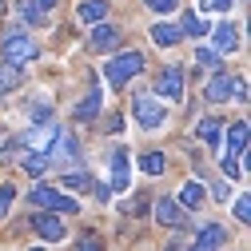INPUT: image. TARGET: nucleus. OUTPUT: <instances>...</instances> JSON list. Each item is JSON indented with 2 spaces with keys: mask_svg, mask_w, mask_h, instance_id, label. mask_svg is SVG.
Segmentation results:
<instances>
[{
  "mask_svg": "<svg viewBox=\"0 0 251 251\" xmlns=\"http://www.w3.org/2000/svg\"><path fill=\"white\" fill-rule=\"evenodd\" d=\"M100 100H104V88H96V84H92V92H88V96L72 108V120H80V124L96 120V116H100Z\"/></svg>",
  "mask_w": 251,
  "mask_h": 251,
  "instance_id": "2eb2a0df",
  "label": "nucleus"
},
{
  "mask_svg": "<svg viewBox=\"0 0 251 251\" xmlns=\"http://www.w3.org/2000/svg\"><path fill=\"white\" fill-rule=\"evenodd\" d=\"M155 224H164V227H183V224H187V211H183L176 200L160 196V200H155Z\"/></svg>",
  "mask_w": 251,
  "mask_h": 251,
  "instance_id": "9d476101",
  "label": "nucleus"
},
{
  "mask_svg": "<svg viewBox=\"0 0 251 251\" xmlns=\"http://www.w3.org/2000/svg\"><path fill=\"white\" fill-rule=\"evenodd\" d=\"M20 88V68H8V64H0V96H8V92Z\"/></svg>",
  "mask_w": 251,
  "mask_h": 251,
  "instance_id": "b1692460",
  "label": "nucleus"
},
{
  "mask_svg": "<svg viewBox=\"0 0 251 251\" xmlns=\"http://www.w3.org/2000/svg\"><path fill=\"white\" fill-rule=\"evenodd\" d=\"M219 168H224V176H231V179H243V164L235 160V155H224V160H219Z\"/></svg>",
  "mask_w": 251,
  "mask_h": 251,
  "instance_id": "cd10ccee",
  "label": "nucleus"
},
{
  "mask_svg": "<svg viewBox=\"0 0 251 251\" xmlns=\"http://www.w3.org/2000/svg\"><path fill=\"white\" fill-rule=\"evenodd\" d=\"M116 40H120V32H116L112 24H92V48H96V52H104V48H112Z\"/></svg>",
  "mask_w": 251,
  "mask_h": 251,
  "instance_id": "6ab92c4d",
  "label": "nucleus"
},
{
  "mask_svg": "<svg viewBox=\"0 0 251 251\" xmlns=\"http://www.w3.org/2000/svg\"><path fill=\"white\" fill-rule=\"evenodd\" d=\"M231 4L235 0H196V16H203V12H231Z\"/></svg>",
  "mask_w": 251,
  "mask_h": 251,
  "instance_id": "393cba45",
  "label": "nucleus"
},
{
  "mask_svg": "<svg viewBox=\"0 0 251 251\" xmlns=\"http://www.w3.org/2000/svg\"><path fill=\"white\" fill-rule=\"evenodd\" d=\"M203 200H207L203 183H200V179H187V183L179 187V200H176V203H179L183 211H200V207H203Z\"/></svg>",
  "mask_w": 251,
  "mask_h": 251,
  "instance_id": "dca6fc26",
  "label": "nucleus"
},
{
  "mask_svg": "<svg viewBox=\"0 0 251 251\" xmlns=\"http://www.w3.org/2000/svg\"><path fill=\"white\" fill-rule=\"evenodd\" d=\"M0 52H4V64L8 68H20V64H32V60L40 56V44L28 32H8L4 44H0Z\"/></svg>",
  "mask_w": 251,
  "mask_h": 251,
  "instance_id": "f03ea898",
  "label": "nucleus"
},
{
  "mask_svg": "<svg viewBox=\"0 0 251 251\" xmlns=\"http://www.w3.org/2000/svg\"><path fill=\"white\" fill-rule=\"evenodd\" d=\"M176 24H179V36H192V40H203V36L211 32V24H203V16H196L192 8H187Z\"/></svg>",
  "mask_w": 251,
  "mask_h": 251,
  "instance_id": "f3484780",
  "label": "nucleus"
},
{
  "mask_svg": "<svg viewBox=\"0 0 251 251\" xmlns=\"http://www.w3.org/2000/svg\"><path fill=\"white\" fill-rule=\"evenodd\" d=\"M32 251H44V247H32Z\"/></svg>",
  "mask_w": 251,
  "mask_h": 251,
  "instance_id": "c9c22d12",
  "label": "nucleus"
},
{
  "mask_svg": "<svg viewBox=\"0 0 251 251\" xmlns=\"http://www.w3.org/2000/svg\"><path fill=\"white\" fill-rule=\"evenodd\" d=\"M224 144H227V155L243 160V151H247V120H235L231 128H224Z\"/></svg>",
  "mask_w": 251,
  "mask_h": 251,
  "instance_id": "4468645a",
  "label": "nucleus"
},
{
  "mask_svg": "<svg viewBox=\"0 0 251 251\" xmlns=\"http://www.w3.org/2000/svg\"><path fill=\"white\" fill-rule=\"evenodd\" d=\"M32 231L44 239V243H60L68 231H64V224H60L56 215H32Z\"/></svg>",
  "mask_w": 251,
  "mask_h": 251,
  "instance_id": "9b49d317",
  "label": "nucleus"
},
{
  "mask_svg": "<svg viewBox=\"0 0 251 251\" xmlns=\"http://www.w3.org/2000/svg\"><path fill=\"white\" fill-rule=\"evenodd\" d=\"M211 192H215V200H224V203L231 200V192H227V183H215V187H211Z\"/></svg>",
  "mask_w": 251,
  "mask_h": 251,
  "instance_id": "2f4dec72",
  "label": "nucleus"
},
{
  "mask_svg": "<svg viewBox=\"0 0 251 251\" xmlns=\"http://www.w3.org/2000/svg\"><path fill=\"white\" fill-rule=\"evenodd\" d=\"M76 251H100V235H96V231H84V235L76 239Z\"/></svg>",
  "mask_w": 251,
  "mask_h": 251,
  "instance_id": "c756f323",
  "label": "nucleus"
},
{
  "mask_svg": "<svg viewBox=\"0 0 251 251\" xmlns=\"http://www.w3.org/2000/svg\"><path fill=\"white\" fill-rule=\"evenodd\" d=\"M183 36H179V24L176 20H155L151 24V44L155 48H176Z\"/></svg>",
  "mask_w": 251,
  "mask_h": 251,
  "instance_id": "ddd939ff",
  "label": "nucleus"
},
{
  "mask_svg": "<svg viewBox=\"0 0 251 251\" xmlns=\"http://www.w3.org/2000/svg\"><path fill=\"white\" fill-rule=\"evenodd\" d=\"M16 20L20 24H40L44 16H40V8L32 4V0H16Z\"/></svg>",
  "mask_w": 251,
  "mask_h": 251,
  "instance_id": "5701e85b",
  "label": "nucleus"
},
{
  "mask_svg": "<svg viewBox=\"0 0 251 251\" xmlns=\"http://www.w3.org/2000/svg\"><path fill=\"white\" fill-rule=\"evenodd\" d=\"M144 72V52L140 48H128V52H116V56H108L104 60V84L108 88H128L136 76Z\"/></svg>",
  "mask_w": 251,
  "mask_h": 251,
  "instance_id": "f257e3e1",
  "label": "nucleus"
},
{
  "mask_svg": "<svg viewBox=\"0 0 251 251\" xmlns=\"http://www.w3.org/2000/svg\"><path fill=\"white\" fill-rule=\"evenodd\" d=\"M132 187V155L128 148H112V179H108V192H128Z\"/></svg>",
  "mask_w": 251,
  "mask_h": 251,
  "instance_id": "39448f33",
  "label": "nucleus"
},
{
  "mask_svg": "<svg viewBox=\"0 0 251 251\" xmlns=\"http://www.w3.org/2000/svg\"><path fill=\"white\" fill-rule=\"evenodd\" d=\"M88 183H92V176H88V172H64V176H60V187H64V196L84 192Z\"/></svg>",
  "mask_w": 251,
  "mask_h": 251,
  "instance_id": "4be33fe9",
  "label": "nucleus"
},
{
  "mask_svg": "<svg viewBox=\"0 0 251 251\" xmlns=\"http://www.w3.org/2000/svg\"><path fill=\"white\" fill-rule=\"evenodd\" d=\"M28 203H32V207H44V211H60V215H64V211H80V200L76 196H64V192H56V187H48V183H36L32 187V192H28Z\"/></svg>",
  "mask_w": 251,
  "mask_h": 251,
  "instance_id": "20e7f679",
  "label": "nucleus"
},
{
  "mask_svg": "<svg viewBox=\"0 0 251 251\" xmlns=\"http://www.w3.org/2000/svg\"><path fill=\"white\" fill-rule=\"evenodd\" d=\"M235 96V80L227 76V72H215L211 80H207V88H203V100L207 104H227Z\"/></svg>",
  "mask_w": 251,
  "mask_h": 251,
  "instance_id": "0eeeda50",
  "label": "nucleus"
},
{
  "mask_svg": "<svg viewBox=\"0 0 251 251\" xmlns=\"http://www.w3.org/2000/svg\"><path fill=\"white\" fill-rule=\"evenodd\" d=\"M104 12H108V0H84L76 8V20L80 24H104Z\"/></svg>",
  "mask_w": 251,
  "mask_h": 251,
  "instance_id": "a211bd4d",
  "label": "nucleus"
},
{
  "mask_svg": "<svg viewBox=\"0 0 251 251\" xmlns=\"http://www.w3.org/2000/svg\"><path fill=\"white\" fill-rule=\"evenodd\" d=\"M48 168H52V155H48V151H28V155H24V172H28V176H44Z\"/></svg>",
  "mask_w": 251,
  "mask_h": 251,
  "instance_id": "aec40b11",
  "label": "nucleus"
},
{
  "mask_svg": "<svg viewBox=\"0 0 251 251\" xmlns=\"http://www.w3.org/2000/svg\"><path fill=\"white\" fill-rule=\"evenodd\" d=\"M211 36H215V44H211L215 56H224V52H235V48H239V28H235V24H215Z\"/></svg>",
  "mask_w": 251,
  "mask_h": 251,
  "instance_id": "f8f14e48",
  "label": "nucleus"
},
{
  "mask_svg": "<svg viewBox=\"0 0 251 251\" xmlns=\"http://www.w3.org/2000/svg\"><path fill=\"white\" fill-rule=\"evenodd\" d=\"M196 136L203 140L207 151H219V148H224V120H219V116H203L196 124Z\"/></svg>",
  "mask_w": 251,
  "mask_h": 251,
  "instance_id": "1a4fd4ad",
  "label": "nucleus"
},
{
  "mask_svg": "<svg viewBox=\"0 0 251 251\" xmlns=\"http://www.w3.org/2000/svg\"><path fill=\"white\" fill-rule=\"evenodd\" d=\"M164 168H168V155H164V151H144V155H140V172H144V176H160Z\"/></svg>",
  "mask_w": 251,
  "mask_h": 251,
  "instance_id": "412c9836",
  "label": "nucleus"
},
{
  "mask_svg": "<svg viewBox=\"0 0 251 251\" xmlns=\"http://www.w3.org/2000/svg\"><path fill=\"white\" fill-rule=\"evenodd\" d=\"M104 128H108V132H124V120H120V116H108Z\"/></svg>",
  "mask_w": 251,
  "mask_h": 251,
  "instance_id": "473e14b6",
  "label": "nucleus"
},
{
  "mask_svg": "<svg viewBox=\"0 0 251 251\" xmlns=\"http://www.w3.org/2000/svg\"><path fill=\"white\" fill-rule=\"evenodd\" d=\"M219 60H224V56H215L207 44H200V48H196V68H215V72H219Z\"/></svg>",
  "mask_w": 251,
  "mask_h": 251,
  "instance_id": "a878e982",
  "label": "nucleus"
},
{
  "mask_svg": "<svg viewBox=\"0 0 251 251\" xmlns=\"http://www.w3.org/2000/svg\"><path fill=\"white\" fill-rule=\"evenodd\" d=\"M16 203V187L12 183H0V219H4V211Z\"/></svg>",
  "mask_w": 251,
  "mask_h": 251,
  "instance_id": "bb28decb",
  "label": "nucleus"
},
{
  "mask_svg": "<svg viewBox=\"0 0 251 251\" xmlns=\"http://www.w3.org/2000/svg\"><path fill=\"white\" fill-rule=\"evenodd\" d=\"M224 247H227V231L219 227V224H203L200 235H196V243L187 247V251H224Z\"/></svg>",
  "mask_w": 251,
  "mask_h": 251,
  "instance_id": "6e6552de",
  "label": "nucleus"
},
{
  "mask_svg": "<svg viewBox=\"0 0 251 251\" xmlns=\"http://www.w3.org/2000/svg\"><path fill=\"white\" fill-rule=\"evenodd\" d=\"M96 200H100V203H108V200H112V192H108V183H100V187H96Z\"/></svg>",
  "mask_w": 251,
  "mask_h": 251,
  "instance_id": "f704fd0d",
  "label": "nucleus"
},
{
  "mask_svg": "<svg viewBox=\"0 0 251 251\" xmlns=\"http://www.w3.org/2000/svg\"><path fill=\"white\" fill-rule=\"evenodd\" d=\"M155 96H160V104H183V72L179 68H164L160 80H155Z\"/></svg>",
  "mask_w": 251,
  "mask_h": 251,
  "instance_id": "423d86ee",
  "label": "nucleus"
},
{
  "mask_svg": "<svg viewBox=\"0 0 251 251\" xmlns=\"http://www.w3.org/2000/svg\"><path fill=\"white\" fill-rule=\"evenodd\" d=\"M144 4H148L151 12H160V16L168 20V12H176V8H179V0H144Z\"/></svg>",
  "mask_w": 251,
  "mask_h": 251,
  "instance_id": "c85d7f7f",
  "label": "nucleus"
},
{
  "mask_svg": "<svg viewBox=\"0 0 251 251\" xmlns=\"http://www.w3.org/2000/svg\"><path fill=\"white\" fill-rule=\"evenodd\" d=\"M132 116H136V124H140L144 132H160L164 120H168V108L155 100V96L140 92V96H132Z\"/></svg>",
  "mask_w": 251,
  "mask_h": 251,
  "instance_id": "7ed1b4c3",
  "label": "nucleus"
},
{
  "mask_svg": "<svg viewBox=\"0 0 251 251\" xmlns=\"http://www.w3.org/2000/svg\"><path fill=\"white\" fill-rule=\"evenodd\" d=\"M32 4H36V8H40V16H44V12H52V8H56V0H32Z\"/></svg>",
  "mask_w": 251,
  "mask_h": 251,
  "instance_id": "72a5a7b5",
  "label": "nucleus"
},
{
  "mask_svg": "<svg viewBox=\"0 0 251 251\" xmlns=\"http://www.w3.org/2000/svg\"><path fill=\"white\" fill-rule=\"evenodd\" d=\"M231 211H235V219H239V224H247V219H251V200H247V196H239Z\"/></svg>",
  "mask_w": 251,
  "mask_h": 251,
  "instance_id": "7c9ffc66",
  "label": "nucleus"
}]
</instances>
